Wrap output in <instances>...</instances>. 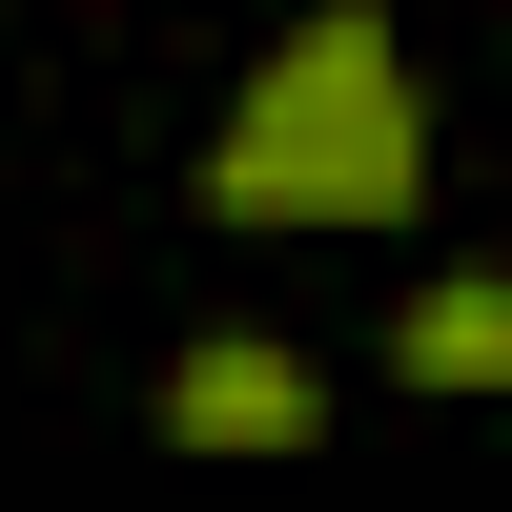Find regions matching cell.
<instances>
[{
  "instance_id": "1",
  "label": "cell",
  "mask_w": 512,
  "mask_h": 512,
  "mask_svg": "<svg viewBox=\"0 0 512 512\" xmlns=\"http://www.w3.org/2000/svg\"><path fill=\"white\" fill-rule=\"evenodd\" d=\"M431 185V103H410V41L369 0H308V21L246 62L226 144H205V205L226 226H410Z\"/></svg>"
},
{
  "instance_id": "2",
  "label": "cell",
  "mask_w": 512,
  "mask_h": 512,
  "mask_svg": "<svg viewBox=\"0 0 512 512\" xmlns=\"http://www.w3.org/2000/svg\"><path fill=\"white\" fill-rule=\"evenodd\" d=\"M164 431L185 451H308L328 431V369L287 349V328H205V349L164 369Z\"/></svg>"
},
{
  "instance_id": "3",
  "label": "cell",
  "mask_w": 512,
  "mask_h": 512,
  "mask_svg": "<svg viewBox=\"0 0 512 512\" xmlns=\"http://www.w3.org/2000/svg\"><path fill=\"white\" fill-rule=\"evenodd\" d=\"M390 349L431 369V390H512V267H451V287H410V308H390Z\"/></svg>"
}]
</instances>
